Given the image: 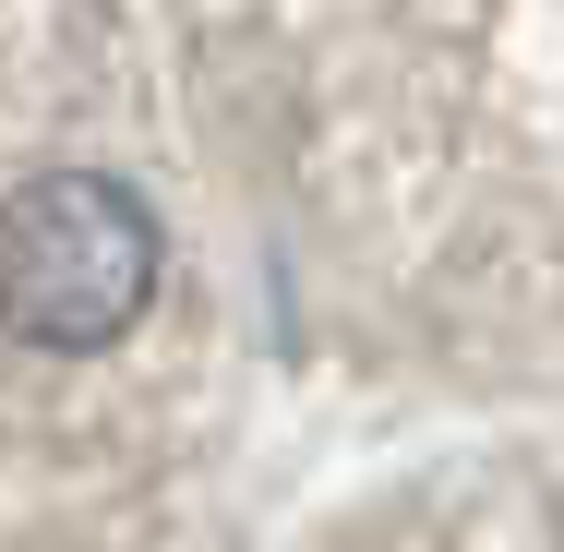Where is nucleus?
<instances>
[{
  "label": "nucleus",
  "instance_id": "f257e3e1",
  "mask_svg": "<svg viewBox=\"0 0 564 552\" xmlns=\"http://www.w3.org/2000/svg\"><path fill=\"white\" fill-rule=\"evenodd\" d=\"M156 301V217L109 169H48L0 205V336L109 348Z\"/></svg>",
  "mask_w": 564,
  "mask_h": 552
}]
</instances>
